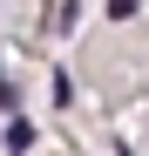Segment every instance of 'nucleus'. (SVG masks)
Returning a JSON list of instances; mask_svg holds the SVG:
<instances>
[{
  "label": "nucleus",
  "instance_id": "nucleus-1",
  "mask_svg": "<svg viewBox=\"0 0 149 156\" xmlns=\"http://www.w3.org/2000/svg\"><path fill=\"white\" fill-rule=\"evenodd\" d=\"M0 143H7V156H27V149H34V122H20V115H14Z\"/></svg>",
  "mask_w": 149,
  "mask_h": 156
},
{
  "label": "nucleus",
  "instance_id": "nucleus-4",
  "mask_svg": "<svg viewBox=\"0 0 149 156\" xmlns=\"http://www.w3.org/2000/svg\"><path fill=\"white\" fill-rule=\"evenodd\" d=\"M115 156H129V149H115Z\"/></svg>",
  "mask_w": 149,
  "mask_h": 156
},
{
  "label": "nucleus",
  "instance_id": "nucleus-2",
  "mask_svg": "<svg viewBox=\"0 0 149 156\" xmlns=\"http://www.w3.org/2000/svg\"><path fill=\"white\" fill-rule=\"evenodd\" d=\"M136 14V0H109V20H129Z\"/></svg>",
  "mask_w": 149,
  "mask_h": 156
},
{
  "label": "nucleus",
  "instance_id": "nucleus-3",
  "mask_svg": "<svg viewBox=\"0 0 149 156\" xmlns=\"http://www.w3.org/2000/svg\"><path fill=\"white\" fill-rule=\"evenodd\" d=\"M0 102H7V109H14V88H7V75H0Z\"/></svg>",
  "mask_w": 149,
  "mask_h": 156
}]
</instances>
